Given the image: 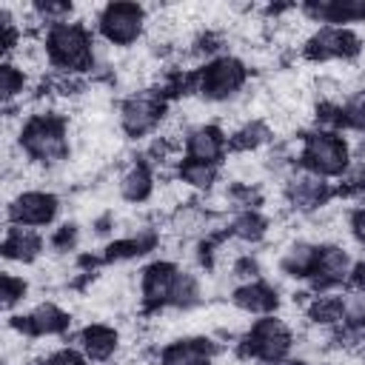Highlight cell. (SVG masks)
Instances as JSON below:
<instances>
[{"instance_id": "cell-13", "label": "cell", "mask_w": 365, "mask_h": 365, "mask_svg": "<svg viewBox=\"0 0 365 365\" xmlns=\"http://www.w3.org/2000/svg\"><path fill=\"white\" fill-rule=\"evenodd\" d=\"M354 254L348 251V245H342L339 240H331V242H319V251H317V262H314V271L308 277V288L311 294H325V291H336L339 285H348V277H351V268H354Z\"/></svg>"}, {"instance_id": "cell-20", "label": "cell", "mask_w": 365, "mask_h": 365, "mask_svg": "<svg viewBox=\"0 0 365 365\" xmlns=\"http://www.w3.org/2000/svg\"><path fill=\"white\" fill-rule=\"evenodd\" d=\"M317 251H319V240L294 237L277 251V271L285 274L288 279L308 282V277L314 271V262H317Z\"/></svg>"}, {"instance_id": "cell-9", "label": "cell", "mask_w": 365, "mask_h": 365, "mask_svg": "<svg viewBox=\"0 0 365 365\" xmlns=\"http://www.w3.org/2000/svg\"><path fill=\"white\" fill-rule=\"evenodd\" d=\"M60 211H63V200L57 191L40 188V185H26L6 200V225L46 231V228L57 225Z\"/></svg>"}, {"instance_id": "cell-5", "label": "cell", "mask_w": 365, "mask_h": 365, "mask_svg": "<svg viewBox=\"0 0 365 365\" xmlns=\"http://www.w3.org/2000/svg\"><path fill=\"white\" fill-rule=\"evenodd\" d=\"M297 348V331L291 328V322L279 314L271 317H257L251 319V325L242 331V336L237 339L234 354L242 362H257V365H271V362H282L291 356V351Z\"/></svg>"}, {"instance_id": "cell-1", "label": "cell", "mask_w": 365, "mask_h": 365, "mask_svg": "<svg viewBox=\"0 0 365 365\" xmlns=\"http://www.w3.org/2000/svg\"><path fill=\"white\" fill-rule=\"evenodd\" d=\"M6 145H14L23 160L37 171L63 168L74 154L71 123L63 111L29 108L26 114H17L14 134L6 137Z\"/></svg>"}, {"instance_id": "cell-26", "label": "cell", "mask_w": 365, "mask_h": 365, "mask_svg": "<svg viewBox=\"0 0 365 365\" xmlns=\"http://www.w3.org/2000/svg\"><path fill=\"white\" fill-rule=\"evenodd\" d=\"M34 365H91L77 345H54L37 356Z\"/></svg>"}, {"instance_id": "cell-24", "label": "cell", "mask_w": 365, "mask_h": 365, "mask_svg": "<svg viewBox=\"0 0 365 365\" xmlns=\"http://www.w3.org/2000/svg\"><path fill=\"white\" fill-rule=\"evenodd\" d=\"M222 177V165H211V163H197V160H182L177 163L174 168V180L182 182L188 191H197V194H211L217 188Z\"/></svg>"}, {"instance_id": "cell-8", "label": "cell", "mask_w": 365, "mask_h": 365, "mask_svg": "<svg viewBox=\"0 0 365 365\" xmlns=\"http://www.w3.org/2000/svg\"><path fill=\"white\" fill-rule=\"evenodd\" d=\"M362 37L348 26H314L302 43L299 54L305 63L325 66V63H354L362 54Z\"/></svg>"}, {"instance_id": "cell-27", "label": "cell", "mask_w": 365, "mask_h": 365, "mask_svg": "<svg viewBox=\"0 0 365 365\" xmlns=\"http://www.w3.org/2000/svg\"><path fill=\"white\" fill-rule=\"evenodd\" d=\"M348 234L356 245L365 248V205H356L351 214H348Z\"/></svg>"}, {"instance_id": "cell-17", "label": "cell", "mask_w": 365, "mask_h": 365, "mask_svg": "<svg viewBox=\"0 0 365 365\" xmlns=\"http://www.w3.org/2000/svg\"><path fill=\"white\" fill-rule=\"evenodd\" d=\"M157 174L148 160H131L117 174V197L128 205H145L157 194Z\"/></svg>"}, {"instance_id": "cell-14", "label": "cell", "mask_w": 365, "mask_h": 365, "mask_svg": "<svg viewBox=\"0 0 365 365\" xmlns=\"http://www.w3.org/2000/svg\"><path fill=\"white\" fill-rule=\"evenodd\" d=\"M180 154L182 160H197V163H211V165H225L231 145H228V131L220 123H200L191 125L180 137Z\"/></svg>"}, {"instance_id": "cell-16", "label": "cell", "mask_w": 365, "mask_h": 365, "mask_svg": "<svg viewBox=\"0 0 365 365\" xmlns=\"http://www.w3.org/2000/svg\"><path fill=\"white\" fill-rule=\"evenodd\" d=\"M77 348L91 365H108L123 348V331L111 322H86L77 331Z\"/></svg>"}, {"instance_id": "cell-18", "label": "cell", "mask_w": 365, "mask_h": 365, "mask_svg": "<svg viewBox=\"0 0 365 365\" xmlns=\"http://www.w3.org/2000/svg\"><path fill=\"white\" fill-rule=\"evenodd\" d=\"M46 251H48V240L43 237V231L6 225V231H3V259L9 265H37Z\"/></svg>"}, {"instance_id": "cell-6", "label": "cell", "mask_w": 365, "mask_h": 365, "mask_svg": "<svg viewBox=\"0 0 365 365\" xmlns=\"http://www.w3.org/2000/svg\"><path fill=\"white\" fill-rule=\"evenodd\" d=\"M168 120V94L160 86H140L117 106V128L125 140H154Z\"/></svg>"}, {"instance_id": "cell-25", "label": "cell", "mask_w": 365, "mask_h": 365, "mask_svg": "<svg viewBox=\"0 0 365 365\" xmlns=\"http://www.w3.org/2000/svg\"><path fill=\"white\" fill-rule=\"evenodd\" d=\"M0 282H3V294H0L3 297V311L14 314V308L23 305L26 297H29V279L23 274H14L11 268H6L0 274Z\"/></svg>"}, {"instance_id": "cell-3", "label": "cell", "mask_w": 365, "mask_h": 365, "mask_svg": "<svg viewBox=\"0 0 365 365\" xmlns=\"http://www.w3.org/2000/svg\"><path fill=\"white\" fill-rule=\"evenodd\" d=\"M248 80H251L248 63L234 51H222L194 68L191 94H197V100H202L205 106H225L245 94Z\"/></svg>"}, {"instance_id": "cell-21", "label": "cell", "mask_w": 365, "mask_h": 365, "mask_svg": "<svg viewBox=\"0 0 365 365\" xmlns=\"http://www.w3.org/2000/svg\"><path fill=\"white\" fill-rule=\"evenodd\" d=\"M222 231L237 245H259L271 234V220L265 217L262 208H242V211H234L231 220H225Z\"/></svg>"}, {"instance_id": "cell-7", "label": "cell", "mask_w": 365, "mask_h": 365, "mask_svg": "<svg viewBox=\"0 0 365 365\" xmlns=\"http://www.w3.org/2000/svg\"><path fill=\"white\" fill-rule=\"evenodd\" d=\"M91 20L100 46H108L114 51L134 48L151 29V11L140 3H106L94 9Z\"/></svg>"}, {"instance_id": "cell-23", "label": "cell", "mask_w": 365, "mask_h": 365, "mask_svg": "<svg viewBox=\"0 0 365 365\" xmlns=\"http://www.w3.org/2000/svg\"><path fill=\"white\" fill-rule=\"evenodd\" d=\"M29 91H31V74L14 60H3L0 63V97H3L6 114L14 106H20L23 111V100L29 97Z\"/></svg>"}, {"instance_id": "cell-29", "label": "cell", "mask_w": 365, "mask_h": 365, "mask_svg": "<svg viewBox=\"0 0 365 365\" xmlns=\"http://www.w3.org/2000/svg\"><path fill=\"white\" fill-rule=\"evenodd\" d=\"M3 365H9V362H3Z\"/></svg>"}, {"instance_id": "cell-4", "label": "cell", "mask_w": 365, "mask_h": 365, "mask_svg": "<svg viewBox=\"0 0 365 365\" xmlns=\"http://www.w3.org/2000/svg\"><path fill=\"white\" fill-rule=\"evenodd\" d=\"M351 140L336 128H311L297 143V168L311 171L322 180H342L351 168Z\"/></svg>"}, {"instance_id": "cell-12", "label": "cell", "mask_w": 365, "mask_h": 365, "mask_svg": "<svg viewBox=\"0 0 365 365\" xmlns=\"http://www.w3.org/2000/svg\"><path fill=\"white\" fill-rule=\"evenodd\" d=\"M6 317H9L6 325L20 331L23 336H29L31 342L34 339H54V336H63L66 331H71V314L54 299H43L23 314H6Z\"/></svg>"}, {"instance_id": "cell-15", "label": "cell", "mask_w": 365, "mask_h": 365, "mask_svg": "<svg viewBox=\"0 0 365 365\" xmlns=\"http://www.w3.org/2000/svg\"><path fill=\"white\" fill-rule=\"evenodd\" d=\"M228 305L237 308L240 314H245L248 319L251 317H271L279 311L282 305V297H279V288L271 285L265 277L262 279H251V282H240L228 291Z\"/></svg>"}, {"instance_id": "cell-22", "label": "cell", "mask_w": 365, "mask_h": 365, "mask_svg": "<svg viewBox=\"0 0 365 365\" xmlns=\"http://www.w3.org/2000/svg\"><path fill=\"white\" fill-rule=\"evenodd\" d=\"M271 143H274V128L259 117H245L240 125L228 131L231 154H259L271 148Z\"/></svg>"}, {"instance_id": "cell-10", "label": "cell", "mask_w": 365, "mask_h": 365, "mask_svg": "<svg viewBox=\"0 0 365 365\" xmlns=\"http://www.w3.org/2000/svg\"><path fill=\"white\" fill-rule=\"evenodd\" d=\"M182 265L171 257H157L148 265H143L137 277V302L143 311H171L177 285H180Z\"/></svg>"}, {"instance_id": "cell-28", "label": "cell", "mask_w": 365, "mask_h": 365, "mask_svg": "<svg viewBox=\"0 0 365 365\" xmlns=\"http://www.w3.org/2000/svg\"><path fill=\"white\" fill-rule=\"evenodd\" d=\"M348 291H354V294L365 297V257L354 262V268H351V277H348Z\"/></svg>"}, {"instance_id": "cell-2", "label": "cell", "mask_w": 365, "mask_h": 365, "mask_svg": "<svg viewBox=\"0 0 365 365\" xmlns=\"http://www.w3.org/2000/svg\"><path fill=\"white\" fill-rule=\"evenodd\" d=\"M46 66L54 77H68V80H86L94 74L100 66V40L83 17L51 26L40 34Z\"/></svg>"}, {"instance_id": "cell-19", "label": "cell", "mask_w": 365, "mask_h": 365, "mask_svg": "<svg viewBox=\"0 0 365 365\" xmlns=\"http://www.w3.org/2000/svg\"><path fill=\"white\" fill-rule=\"evenodd\" d=\"M299 14L314 26H348L365 23V0H322V3H302Z\"/></svg>"}, {"instance_id": "cell-11", "label": "cell", "mask_w": 365, "mask_h": 365, "mask_svg": "<svg viewBox=\"0 0 365 365\" xmlns=\"http://www.w3.org/2000/svg\"><path fill=\"white\" fill-rule=\"evenodd\" d=\"M336 188L331 180H322L311 171H302V168H294L288 177H282L279 182V197H282V205H288L294 214L299 217H314L319 214L325 205H331Z\"/></svg>"}]
</instances>
